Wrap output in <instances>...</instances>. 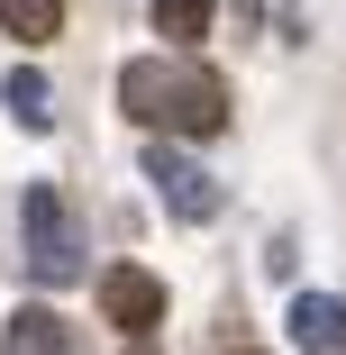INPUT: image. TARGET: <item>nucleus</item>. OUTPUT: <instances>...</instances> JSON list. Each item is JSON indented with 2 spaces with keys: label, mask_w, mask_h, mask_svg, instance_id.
Wrapping results in <instances>:
<instances>
[{
  "label": "nucleus",
  "mask_w": 346,
  "mask_h": 355,
  "mask_svg": "<svg viewBox=\"0 0 346 355\" xmlns=\"http://www.w3.org/2000/svg\"><path fill=\"white\" fill-rule=\"evenodd\" d=\"M119 110L155 137H219L228 128V83L191 55H137L119 73Z\"/></svg>",
  "instance_id": "1"
},
{
  "label": "nucleus",
  "mask_w": 346,
  "mask_h": 355,
  "mask_svg": "<svg viewBox=\"0 0 346 355\" xmlns=\"http://www.w3.org/2000/svg\"><path fill=\"white\" fill-rule=\"evenodd\" d=\"M19 219H28V273L37 282H55V292H64V282H83V219H73V209H64L55 191H28L19 200Z\"/></svg>",
  "instance_id": "2"
},
{
  "label": "nucleus",
  "mask_w": 346,
  "mask_h": 355,
  "mask_svg": "<svg viewBox=\"0 0 346 355\" xmlns=\"http://www.w3.org/2000/svg\"><path fill=\"white\" fill-rule=\"evenodd\" d=\"M146 182H155V200L173 209L182 228H200V219H219V182L200 173V164H191V155L173 146V137H164V146H146Z\"/></svg>",
  "instance_id": "3"
},
{
  "label": "nucleus",
  "mask_w": 346,
  "mask_h": 355,
  "mask_svg": "<svg viewBox=\"0 0 346 355\" xmlns=\"http://www.w3.org/2000/svg\"><path fill=\"white\" fill-rule=\"evenodd\" d=\"M101 319H110L119 337H155V319H164V282H155L146 264H110V273H101Z\"/></svg>",
  "instance_id": "4"
},
{
  "label": "nucleus",
  "mask_w": 346,
  "mask_h": 355,
  "mask_svg": "<svg viewBox=\"0 0 346 355\" xmlns=\"http://www.w3.org/2000/svg\"><path fill=\"white\" fill-rule=\"evenodd\" d=\"M0 355H92V346H83V328L64 310L28 301V310H10V328H0Z\"/></svg>",
  "instance_id": "5"
},
{
  "label": "nucleus",
  "mask_w": 346,
  "mask_h": 355,
  "mask_svg": "<svg viewBox=\"0 0 346 355\" xmlns=\"http://www.w3.org/2000/svg\"><path fill=\"white\" fill-rule=\"evenodd\" d=\"M292 346H301V355H346V301L301 292V301H292Z\"/></svg>",
  "instance_id": "6"
},
{
  "label": "nucleus",
  "mask_w": 346,
  "mask_h": 355,
  "mask_svg": "<svg viewBox=\"0 0 346 355\" xmlns=\"http://www.w3.org/2000/svg\"><path fill=\"white\" fill-rule=\"evenodd\" d=\"M210 19H219V0H155V37L164 46H200Z\"/></svg>",
  "instance_id": "7"
},
{
  "label": "nucleus",
  "mask_w": 346,
  "mask_h": 355,
  "mask_svg": "<svg viewBox=\"0 0 346 355\" xmlns=\"http://www.w3.org/2000/svg\"><path fill=\"white\" fill-rule=\"evenodd\" d=\"M0 101H10V119L37 128V137L55 128V92H46V73H10V83H0Z\"/></svg>",
  "instance_id": "8"
},
{
  "label": "nucleus",
  "mask_w": 346,
  "mask_h": 355,
  "mask_svg": "<svg viewBox=\"0 0 346 355\" xmlns=\"http://www.w3.org/2000/svg\"><path fill=\"white\" fill-rule=\"evenodd\" d=\"M0 28H10L19 46H46L64 28V0H0Z\"/></svg>",
  "instance_id": "9"
}]
</instances>
